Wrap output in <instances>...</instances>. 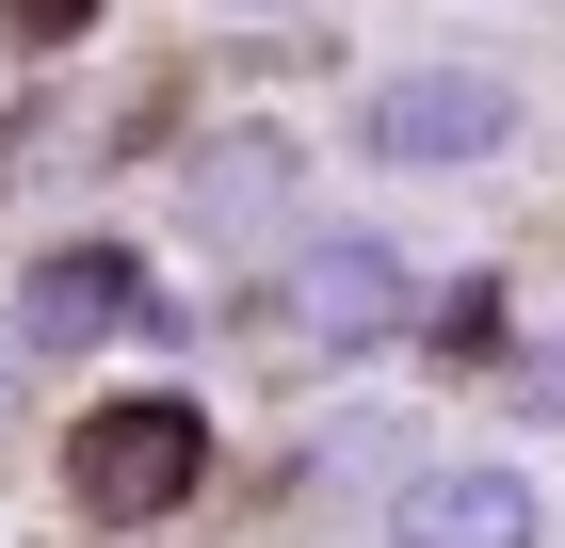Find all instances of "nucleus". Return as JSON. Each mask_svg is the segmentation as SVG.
<instances>
[{
	"label": "nucleus",
	"instance_id": "nucleus-1",
	"mask_svg": "<svg viewBox=\"0 0 565 548\" xmlns=\"http://www.w3.org/2000/svg\"><path fill=\"white\" fill-rule=\"evenodd\" d=\"M65 501L82 533H162V516L211 501V404L194 387H97L82 436H65Z\"/></svg>",
	"mask_w": 565,
	"mask_h": 548
},
{
	"label": "nucleus",
	"instance_id": "nucleus-2",
	"mask_svg": "<svg viewBox=\"0 0 565 548\" xmlns=\"http://www.w3.org/2000/svg\"><path fill=\"white\" fill-rule=\"evenodd\" d=\"M275 323L307 339V355H388V339H420V258L388 243V226H291V258H275Z\"/></svg>",
	"mask_w": 565,
	"mask_h": 548
},
{
	"label": "nucleus",
	"instance_id": "nucleus-3",
	"mask_svg": "<svg viewBox=\"0 0 565 548\" xmlns=\"http://www.w3.org/2000/svg\"><path fill=\"white\" fill-rule=\"evenodd\" d=\"M355 162H388V178L518 162V82H501V65H388V82L355 97Z\"/></svg>",
	"mask_w": 565,
	"mask_h": 548
},
{
	"label": "nucleus",
	"instance_id": "nucleus-4",
	"mask_svg": "<svg viewBox=\"0 0 565 548\" xmlns=\"http://www.w3.org/2000/svg\"><path fill=\"white\" fill-rule=\"evenodd\" d=\"M146 323H162V291H146V258L97 243V226L17 275V339H33V355H114V339H146Z\"/></svg>",
	"mask_w": 565,
	"mask_h": 548
},
{
	"label": "nucleus",
	"instance_id": "nucleus-5",
	"mask_svg": "<svg viewBox=\"0 0 565 548\" xmlns=\"http://www.w3.org/2000/svg\"><path fill=\"white\" fill-rule=\"evenodd\" d=\"M178 211L211 226V243H291V211H307V129H211L194 162H178Z\"/></svg>",
	"mask_w": 565,
	"mask_h": 548
},
{
	"label": "nucleus",
	"instance_id": "nucleus-6",
	"mask_svg": "<svg viewBox=\"0 0 565 548\" xmlns=\"http://www.w3.org/2000/svg\"><path fill=\"white\" fill-rule=\"evenodd\" d=\"M388 548H550V501L501 452H452V468H404L388 484Z\"/></svg>",
	"mask_w": 565,
	"mask_h": 548
},
{
	"label": "nucleus",
	"instance_id": "nucleus-7",
	"mask_svg": "<svg viewBox=\"0 0 565 548\" xmlns=\"http://www.w3.org/2000/svg\"><path fill=\"white\" fill-rule=\"evenodd\" d=\"M97 0H0V49H82Z\"/></svg>",
	"mask_w": 565,
	"mask_h": 548
},
{
	"label": "nucleus",
	"instance_id": "nucleus-8",
	"mask_svg": "<svg viewBox=\"0 0 565 548\" xmlns=\"http://www.w3.org/2000/svg\"><path fill=\"white\" fill-rule=\"evenodd\" d=\"M518 404H533V420H565V323L518 339Z\"/></svg>",
	"mask_w": 565,
	"mask_h": 548
},
{
	"label": "nucleus",
	"instance_id": "nucleus-9",
	"mask_svg": "<svg viewBox=\"0 0 565 548\" xmlns=\"http://www.w3.org/2000/svg\"><path fill=\"white\" fill-rule=\"evenodd\" d=\"M243 17H275V0H243Z\"/></svg>",
	"mask_w": 565,
	"mask_h": 548
}]
</instances>
